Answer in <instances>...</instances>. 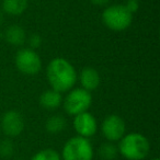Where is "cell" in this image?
Returning <instances> with one entry per match:
<instances>
[{
  "instance_id": "obj_1",
  "label": "cell",
  "mask_w": 160,
  "mask_h": 160,
  "mask_svg": "<svg viewBox=\"0 0 160 160\" xmlns=\"http://www.w3.org/2000/svg\"><path fill=\"white\" fill-rule=\"evenodd\" d=\"M47 79L52 89L57 92L69 91L75 86L77 72L67 59L62 57L54 58L47 66Z\"/></svg>"
},
{
  "instance_id": "obj_2",
  "label": "cell",
  "mask_w": 160,
  "mask_h": 160,
  "mask_svg": "<svg viewBox=\"0 0 160 160\" xmlns=\"http://www.w3.org/2000/svg\"><path fill=\"white\" fill-rule=\"evenodd\" d=\"M118 152L127 160H142L148 156L150 144L144 135L129 133L120 139Z\"/></svg>"
},
{
  "instance_id": "obj_3",
  "label": "cell",
  "mask_w": 160,
  "mask_h": 160,
  "mask_svg": "<svg viewBox=\"0 0 160 160\" xmlns=\"http://www.w3.org/2000/svg\"><path fill=\"white\" fill-rule=\"evenodd\" d=\"M102 21L112 31H124L133 22V14L124 5H113L108 7L102 13Z\"/></svg>"
},
{
  "instance_id": "obj_4",
  "label": "cell",
  "mask_w": 160,
  "mask_h": 160,
  "mask_svg": "<svg viewBox=\"0 0 160 160\" xmlns=\"http://www.w3.org/2000/svg\"><path fill=\"white\" fill-rule=\"evenodd\" d=\"M62 157V160H92L93 147L88 138L76 136L65 144Z\"/></svg>"
},
{
  "instance_id": "obj_5",
  "label": "cell",
  "mask_w": 160,
  "mask_h": 160,
  "mask_svg": "<svg viewBox=\"0 0 160 160\" xmlns=\"http://www.w3.org/2000/svg\"><path fill=\"white\" fill-rule=\"evenodd\" d=\"M92 103V96L89 91L81 88L73 89L67 94L64 100V109L69 115H77V114L87 112Z\"/></svg>"
},
{
  "instance_id": "obj_6",
  "label": "cell",
  "mask_w": 160,
  "mask_h": 160,
  "mask_svg": "<svg viewBox=\"0 0 160 160\" xmlns=\"http://www.w3.org/2000/svg\"><path fill=\"white\" fill-rule=\"evenodd\" d=\"M16 66L20 72L28 76H33L41 71L42 60L34 49L22 48L17 53Z\"/></svg>"
},
{
  "instance_id": "obj_7",
  "label": "cell",
  "mask_w": 160,
  "mask_h": 160,
  "mask_svg": "<svg viewBox=\"0 0 160 160\" xmlns=\"http://www.w3.org/2000/svg\"><path fill=\"white\" fill-rule=\"evenodd\" d=\"M102 134L109 142H118L125 135L126 125L122 118L116 114L107 116L101 125Z\"/></svg>"
},
{
  "instance_id": "obj_8",
  "label": "cell",
  "mask_w": 160,
  "mask_h": 160,
  "mask_svg": "<svg viewBox=\"0 0 160 160\" xmlns=\"http://www.w3.org/2000/svg\"><path fill=\"white\" fill-rule=\"evenodd\" d=\"M73 127H75V131L77 132L78 136L88 138L96 135L97 131H98V123L91 113L82 112V113L75 115Z\"/></svg>"
},
{
  "instance_id": "obj_9",
  "label": "cell",
  "mask_w": 160,
  "mask_h": 160,
  "mask_svg": "<svg viewBox=\"0 0 160 160\" xmlns=\"http://www.w3.org/2000/svg\"><path fill=\"white\" fill-rule=\"evenodd\" d=\"M24 128V120L17 111H8L1 118V129L9 137H16L22 133Z\"/></svg>"
},
{
  "instance_id": "obj_10",
  "label": "cell",
  "mask_w": 160,
  "mask_h": 160,
  "mask_svg": "<svg viewBox=\"0 0 160 160\" xmlns=\"http://www.w3.org/2000/svg\"><path fill=\"white\" fill-rule=\"evenodd\" d=\"M80 82L82 86V89L91 92L96 90L100 85V75L92 67H86L82 69L79 76Z\"/></svg>"
},
{
  "instance_id": "obj_11",
  "label": "cell",
  "mask_w": 160,
  "mask_h": 160,
  "mask_svg": "<svg viewBox=\"0 0 160 160\" xmlns=\"http://www.w3.org/2000/svg\"><path fill=\"white\" fill-rule=\"evenodd\" d=\"M62 103V93L55 90H46L40 97V104L46 110H55Z\"/></svg>"
},
{
  "instance_id": "obj_12",
  "label": "cell",
  "mask_w": 160,
  "mask_h": 160,
  "mask_svg": "<svg viewBox=\"0 0 160 160\" xmlns=\"http://www.w3.org/2000/svg\"><path fill=\"white\" fill-rule=\"evenodd\" d=\"M5 38L9 44L13 46H21L25 43L27 34L20 25H10L5 32Z\"/></svg>"
},
{
  "instance_id": "obj_13",
  "label": "cell",
  "mask_w": 160,
  "mask_h": 160,
  "mask_svg": "<svg viewBox=\"0 0 160 160\" xmlns=\"http://www.w3.org/2000/svg\"><path fill=\"white\" fill-rule=\"evenodd\" d=\"M28 0H3L2 10L10 16H20L27 10Z\"/></svg>"
},
{
  "instance_id": "obj_14",
  "label": "cell",
  "mask_w": 160,
  "mask_h": 160,
  "mask_svg": "<svg viewBox=\"0 0 160 160\" xmlns=\"http://www.w3.org/2000/svg\"><path fill=\"white\" fill-rule=\"evenodd\" d=\"M67 126V122L62 116L60 115H53L46 121L45 128L49 134H58L64 131Z\"/></svg>"
},
{
  "instance_id": "obj_15",
  "label": "cell",
  "mask_w": 160,
  "mask_h": 160,
  "mask_svg": "<svg viewBox=\"0 0 160 160\" xmlns=\"http://www.w3.org/2000/svg\"><path fill=\"white\" fill-rule=\"evenodd\" d=\"M118 149L112 142H107L102 144L99 149V155L103 160H114L118 157Z\"/></svg>"
},
{
  "instance_id": "obj_16",
  "label": "cell",
  "mask_w": 160,
  "mask_h": 160,
  "mask_svg": "<svg viewBox=\"0 0 160 160\" xmlns=\"http://www.w3.org/2000/svg\"><path fill=\"white\" fill-rule=\"evenodd\" d=\"M32 160H62L60 156L56 152L54 149L47 148L38 151V153L33 156Z\"/></svg>"
},
{
  "instance_id": "obj_17",
  "label": "cell",
  "mask_w": 160,
  "mask_h": 160,
  "mask_svg": "<svg viewBox=\"0 0 160 160\" xmlns=\"http://www.w3.org/2000/svg\"><path fill=\"white\" fill-rule=\"evenodd\" d=\"M14 147L13 144L11 142V140L5 139L0 142V156L1 157H10V156L13 155Z\"/></svg>"
},
{
  "instance_id": "obj_18",
  "label": "cell",
  "mask_w": 160,
  "mask_h": 160,
  "mask_svg": "<svg viewBox=\"0 0 160 160\" xmlns=\"http://www.w3.org/2000/svg\"><path fill=\"white\" fill-rule=\"evenodd\" d=\"M29 44L32 49L38 48L41 46V44H42V38L38 34H32L29 38Z\"/></svg>"
},
{
  "instance_id": "obj_19",
  "label": "cell",
  "mask_w": 160,
  "mask_h": 160,
  "mask_svg": "<svg viewBox=\"0 0 160 160\" xmlns=\"http://www.w3.org/2000/svg\"><path fill=\"white\" fill-rule=\"evenodd\" d=\"M125 7H126L127 10L133 14V13H135V12H137L138 8H139V5H138L137 1H127Z\"/></svg>"
},
{
  "instance_id": "obj_20",
  "label": "cell",
  "mask_w": 160,
  "mask_h": 160,
  "mask_svg": "<svg viewBox=\"0 0 160 160\" xmlns=\"http://www.w3.org/2000/svg\"><path fill=\"white\" fill-rule=\"evenodd\" d=\"M93 5H97V6H104L107 3L110 2V0H90Z\"/></svg>"
},
{
  "instance_id": "obj_21",
  "label": "cell",
  "mask_w": 160,
  "mask_h": 160,
  "mask_svg": "<svg viewBox=\"0 0 160 160\" xmlns=\"http://www.w3.org/2000/svg\"><path fill=\"white\" fill-rule=\"evenodd\" d=\"M2 20H3V14L1 12V10H0V22H2Z\"/></svg>"
},
{
  "instance_id": "obj_22",
  "label": "cell",
  "mask_w": 160,
  "mask_h": 160,
  "mask_svg": "<svg viewBox=\"0 0 160 160\" xmlns=\"http://www.w3.org/2000/svg\"><path fill=\"white\" fill-rule=\"evenodd\" d=\"M127 1H137V2H138L139 0H127Z\"/></svg>"
},
{
  "instance_id": "obj_23",
  "label": "cell",
  "mask_w": 160,
  "mask_h": 160,
  "mask_svg": "<svg viewBox=\"0 0 160 160\" xmlns=\"http://www.w3.org/2000/svg\"><path fill=\"white\" fill-rule=\"evenodd\" d=\"M152 160H159V159H158V158H153Z\"/></svg>"
}]
</instances>
